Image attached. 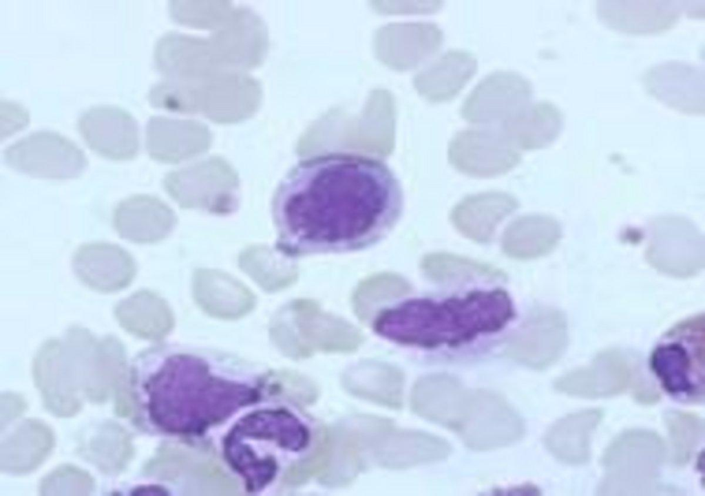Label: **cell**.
<instances>
[{"label":"cell","instance_id":"obj_37","mask_svg":"<svg viewBox=\"0 0 705 496\" xmlns=\"http://www.w3.org/2000/svg\"><path fill=\"white\" fill-rule=\"evenodd\" d=\"M154 294L140 291L119 301L114 308V315L120 325L135 336L145 338H154L151 327L154 321L153 305H150Z\"/></svg>","mask_w":705,"mask_h":496},{"label":"cell","instance_id":"obj_38","mask_svg":"<svg viewBox=\"0 0 705 496\" xmlns=\"http://www.w3.org/2000/svg\"><path fill=\"white\" fill-rule=\"evenodd\" d=\"M171 14L180 23L201 28L222 25L231 12L228 2L197 3L171 2Z\"/></svg>","mask_w":705,"mask_h":496},{"label":"cell","instance_id":"obj_14","mask_svg":"<svg viewBox=\"0 0 705 496\" xmlns=\"http://www.w3.org/2000/svg\"><path fill=\"white\" fill-rule=\"evenodd\" d=\"M443 439L423 432L393 429L382 420L367 435L365 458L379 466L402 469L442 460L450 453ZM368 457V458H369Z\"/></svg>","mask_w":705,"mask_h":496},{"label":"cell","instance_id":"obj_28","mask_svg":"<svg viewBox=\"0 0 705 496\" xmlns=\"http://www.w3.org/2000/svg\"><path fill=\"white\" fill-rule=\"evenodd\" d=\"M476 69L477 61L472 53L450 50L419 75L417 86L431 102L448 101L458 95Z\"/></svg>","mask_w":705,"mask_h":496},{"label":"cell","instance_id":"obj_6","mask_svg":"<svg viewBox=\"0 0 705 496\" xmlns=\"http://www.w3.org/2000/svg\"><path fill=\"white\" fill-rule=\"evenodd\" d=\"M664 457V444L655 433L643 430L622 433L605 452L603 457L605 474L600 486V494H649L654 489Z\"/></svg>","mask_w":705,"mask_h":496},{"label":"cell","instance_id":"obj_12","mask_svg":"<svg viewBox=\"0 0 705 496\" xmlns=\"http://www.w3.org/2000/svg\"><path fill=\"white\" fill-rule=\"evenodd\" d=\"M456 431L469 447L490 450L520 439L525 426L502 397L480 390L471 392L467 409Z\"/></svg>","mask_w":705,"mask_h":496},{"label":"cell","instance_id":"obj_20","mask_svg":"<svg viewBox=\"0 0 705 496\" xmlns=\"http://www.w3.org/2000/svg\"><path fill=\"white\" fill-rule=\"evenodd\" d=\"M293 314L300 343L306 354L313 349L351 352L361 342V336L355 327L324 312L313 301H296L293 306Z\"/></svg>","mask_w":705,"mask_h":496},{"label":"cell","instance_id":"obj_9","mask_svg":"<svg viewBox=\"0 0 705 496\" xmlns=\"http://www.w3.org/2000/svg\"><path fill=\"white\" fill-rule=\"evenodd\" d=\"M193 113L215 122L232 123L251 116L261 99L260 83L241 72L223 70L191 87Z\"/></svg>","mask_w":705,"mask_h":496},{"label":"cell","instance_id":"obj_31","mask_svg":"<svg viewBox=\"0 0 705 496\" xmlns=\"http://www.w3.org/2000/svg\"><path fill=\"white\" fill-rule=\"evenodd\" d=\"M344 387L352 394L388 407H400L403 378L396 368L379 362L359 363L344 374Z\"/></svg>","mask_w":705,"mask_h":496},{"label":"cell","instance_id":"obj_25","mask_svg":"<svg viewBox=\"0 0 705 496\" xmlns=\"http://www.w3.org/2000/svg\"><path fill=\"white\" fill-rule=\"evenodd\" d=\"M176 217L159 199L136 195L122 200L113 213L114 226L120 237L134 243H152L172 229Z\"/></svg>","mask_w":705,"mask_h":496},{"label":"cell","instance_id":"obj_17","mask_svg":"<svg viewBox=\"0 0 705 496\" xmlns=\"http://www.w3.org/2000/svg\"><path fill=\"white\" fill-rule=\"evenodd\" d=\"M565 344L564 321L550 308L532 312L509 341L506 352L516 361L536 369L548 366Z\"/></svg>","mask_w":705,"mask_h":496},{"label":"cell","instance_id":"obj_1","mask_svg":"<svg viewBox=\"0 0 705 496\" xmlns=\"http://www.w3.org/2000/svg\"><path fill=\"white\" fill-rule=\"evenodd\" d=\"M401 184L381 160L330 153L300 160L273 200L277 249L285 256L370 245L401 217Z\"/></svg>","mask_w":705,"mask_h":496},{"label":"cell","instance_id":"obj_24","mask_svg":"<svg viewBox=\"0 0 705 496\" xmlns=\"http://www.w3.org/2000/svg\"><path fill=\"white\" fill-rule=\"evenodd\" d=\"M519 206L511 194L492 191L470 195L451 210L450 219L465 237L478 243L492 239L498 224Z\"/></svg>","mask_w":705,"mask_h":496},{"label":"cell","instance_id":"obj_13","mask_svg":"<svg viewBox=\"0 0 705 496\" xmlns=\"http://www.w3.org/2000/svg\"><path fill=\"white\" fill-rule=\"evenodd\" d=\"M648 261L655 268L675 273H689L703 266V236L687 218L660 215L650 223Z\"/></svg>","mask_w":705,"mask_h":496},{"label":"cell","instance_id":"obj_30","mask_svg":"<svg viewBox=\"0 0 705 496\" xmlns=\"http://www.w3.org/2000/svg\"><path fill=\"white\" fill-rule=\"evenodd\" d=\"M562 115L552 103L530 104L524 110L498 127L519 150H534L551 144L559 136Z\"/></svg>","mask_w":705,"mask_h":496},{"label":"cell","instance_id":"obj_3","mask_svg":"<svg viewBox=\"0 0 705 496\" xmlns=\"http://www.w3.org/2000/svg\"><path fill=\"white\" fill-rule=\"evenodd\" d=\"M508 294L474 291L443 301H408L383 312L375 327L397 343L423 347L456 345L503 328L513 317Z\"/></svg>","mask_w":705,"mask_h":496},{"label":"cell","instance_id":"obj_7","mask_svg":"<svg viewBox=\"0 0 705 496\" xmlns=\"http://www.w3.org/2000/svg\"><path fill=\"white\" fill-rule=\"evenodd\" d=\"M164 186L184 208L224 215L238 206V177L228 162L219 157L169 173L164 180Z\"/></svg>","mask_w":705,"mask_h":496},{"label":"cell","instance_id":"obj_23","mask_svg":"<svg viewBox=\"0 0 705 496\" xmlns=\"http://www.w3.org/2000/svg\"><path fill=\"white\" fill-rule=\"evenodd\" d=\"M207 127L197 121L151 117L146 128V148L150 157L163 162H178L205 151L211 143Z\"/></svg>","mask_w":705,"mask_h":496},{"label":"cell","instance_id":"obj_26","mask_svg":"<svg viewBox=\"0 0 705 496\" xmlns=\"http://www.w3.org/2000/svg\"><path fill=\"white\" fill-rule=\"evenodd\" d=\"M671 1H600L597 11L607 25L630 34L666 30L680 17L682 6Z\"/></svg>","mask_w":705,"mask_h":496},{"label":"cell","instance_id":"obj_29","mask_svg":"<svg viewBox=\"0 0 705 496\" xmlns=\"http://www.w3.org/2000/svg\"><path fill=\"white\" fill-rule=\"evenodd\" d=\"M560 237V225L553 217L525 215L516 218L506 228L502 237V249L514 259H534L551 252Z\"/></svg>","mask_w":705,"mask_h":496},{"label":"cell","instance_id":"obj_35","mask_svg":"<svg viewBox=\"0 0 705 496\" xmlns=\"http://www.w3.org/2000/svg\"><path fill=\"white\" fill-rule=\"evenodd\" d=\"M410 286L401 277L383 273L363 281L353 296V306L357 316L362 321L368 319L376 308L390 299L409 292Z\"/></svg>","mask_w":705,"mask_h":496},{"label":"cell","instance_id":"obj_34","mask_svg":"<svg viewBox=\"0 0 705 496\" xmlns=\"http://www.w3.org/2000/svg\"><path fill=\"white\" fill-rule=\"evenodd\" d=\"M425 275L439 282L502 279L503 272L492 265L448 252L426 255L421 263Z\"/></svg>","mask_w":705,"mask_h":496},{"label":"cell","instance_id":"obj_2","mask_svg":"<svg viewBox=\"0 0 705 496\" xmlns=\"http://www.w3.org/2000/svg\"><path fill=\"white\" fill-rule=\"evenodd\" d=\"M136 411L167 432L200 431L255 398L247 364L218 354L156 346L131 367Z\"/></svg>","mask_w":705,"mask_h":496},{"label":"cell","instance_id":"obj_27","mask_svg":"<svg viewBox=\"0 0 705 496\" xmlns=\"http://www.w3.org/2000/svg\"><path fill=\"white\" fill-rule=\"evenodd\" d=\"M629 380V370L624 359L619 353L610 351L599 355L589 367L560 378L556 387L569 395L600 398L622 392Z\"/></svg>","mask_w":705,"mask_h":496},{"label":"cell","instance_id":"obj_5","mask_svg":"<svg viewBox=\"0 0 705 496\" xmlns=\"http://www.w3.org/2000/svg\"><path fill=\"white\" fill-rule=\"evenodd\" d=\"M704 315L677 324L654 349L651 368L664 389L691 401L704 397Z\"/></svg>","mask_w":705,"mask_h":496},{"label":"cell","instance_id":"obj_8","mask_svg":"<svg viewBox=\"0 0 705 496\" xmlns=\"http://www.w3.org/2000/svg\"><path fill=\"white\" fill-rule=\"evenodd\" d=\"M5 163L34 177L65 180L80 176L87 166L83 151L72 140L50 131L32 133L3 152Z\"/></svg>","mask_w":705,"mask_h":496},{"label":"cell","instance_id":"obj_36","mask_svg":"<svg viewBox=\"0 0 705 496\" xmlns=\"http://www.w3.org/2000/svg\"><path fill=\"white\" fill-rule=\"evenodd\" d=\"M666 421L674 461L682 464L689 460L703 435V421L695 415L679 411L668 413Z\"/></svg>","mask_w":705,"mask_h":496},{"label":"cell","instance_id":"obj_11","mask_svg":"<svg viewBox=\"0 0 705 496\" xmlns=\"http://www.w3.org/2000/svg\"><path fill=\"white\" fill-rule=\"evenodd\" d=\"M532 87L520 74L499 70L484 77L465 98L461 116L470 123L498 127L530 103Z\"/></svg>","mask_w":705,"mask_h":496},{"label":"cell","instance_id":"obj_22","mask_svg":"<svg viewBox=\"0 0 705 496\" xmlns=\"http://www.w3.org/2000/svg\"><path fill=\"white\" fill-rule=\"evenodd\" d=\"M470 393L451 376L431 374L414 385L411 405L419 416L456 431L467 411Z\"/></svg>","mask_w":705,"mask_h":496},{"label":"cell","instance_id":"obj_19","mask_svg":"<svg viewBox=\"0 0 705 496\" xmlns=\"http://www.w3.org/2000/svg\"><path fill=\"white\" fill-rule=\"evenodd\" d=\"M157 68L170 80L196 82L223 69L216 62L208 40L169 33L157 43Z\"/></svg>","mask_w":705,"mask_h":496},{"label":"cell","instance_id":"obj_10","mask_svg":"<svg viewBox=\"0 0 705 496\" xmlns=\"http://www.w3.org/2000/svg\"><path fill=\"white\" fill-rule=\"evenodd\" d=\"M448 158L456 170L478 178L504 175L521 160L519 150L500 130L492 127L457 132L450 141Z\"/></svg>","mask_w":705,"mask_h":496},{"label":"cell","instance_id":"obj_16","mask_svg":"<svg viewBox=\"0 0 705 496\" xmlns=\"http://www.w3.org/2000/svg\"><path fill=\"white\" fill-rule=\"evenodd\" d=\"M78 129L87 145L102 157L125 161L134 158L138 153L136 121L122 108L93 107L80 116Z\"/></svg>","mask_w":705,"mask_h":496},{"label":"cell","instance_id":"obj_40","mask_svg":"<svg viewBox=\"0 0 705 496\" xmlns=\"http://www.w3.org/2000/svg\"><path fill=\"white\" fill-rule=\"evenodd\" d=\"M92 485V480L86 473L76 468L65 466L57 469L43 480L41 491L45 495L56 494L60 490L86 494Z\"/></svg>","mask_w":705,"mask_h":496},{"label":"cell","instance_id":"obj_21","mask_svg":"<svg viewBox=\"0 0 705 496\" xmlns=\"http://www.w3.org/2000/svg\"><path fill=\"white\" fill-rule=\"evenodd\" d=\"M651 95L679 111L704 113V74L698 67L671 62L652 67L644 76Z\"/></svg>","mask_w":705,"mask_h":496},{"label":"cell","instance_id":"obj_32","mask_svg":"<svg viewBox=\"0 0 705 496\" xmlns=\"http://www.w3.org/2000/svg\"><path fill=\"white\" fill-rule=\"evenodd\" d=\"M601 416L600 410L591 409L564 417L547 433L546 446L556 457L565 463L579 464L587 462L590 436Z\"/></svg>","mask_w":705,"mask_h":496},{"label":"cell","instance_id":"obj_15","mask_svg":"<svg viewBox=\"0 0 705 496\" xmlns=\"http://www.w3.org/2000/svg\"><path fill=\"white\" fill-rule=\"evenodd\" d=\"M213 55L224 69H249L262 61L266 32L262 20L246 8L232 11L209 39Z\"/></svg>","mask_w":705,"mask_h":496},{"label":"cell","instance_id":"obj_33","mask_svg":"<svg viewBox=\"0 0 705 496\" xmlns=\"http://www.w3.org/2000/svg\"><path fill=\"white\" fill-rule=\"evenodd\" d=\"M52 444V435L45 426L27 420L6 439L1 468L17 473L32 469L45 457Z\"/></svg>","mask_w":705,"mask_h":496},{"label":"cell","instance_id":"obj_39","mask_svg":"<svg viewBox=\"0 0 705 496\" xmlns=\"http://www.w3.org/2000/svg\"><path fill=\"white\" fill-rule=\"evenodd\" d=\"M331 448L332 434L323 430L314 450L308 457L293 464L288 470L284 482L290 485H298L306 482L325 466H327Z\"/></svg>","mask_w":705,"mask_h":496},{"label":"cell","instance_id":"obj_4","mask_svg":"<svg viewBox=\"0 0 705 496\" xmlns=\"http://www.w3.org/2000/svg\"><path fill=\"white\" fill-rule=\"evenodd\" d=\"M41 367L62 393L75 396L79 389L93 401L104 400L126 379L125 352L114 336L101 338L72 325L61 339L46 341L38 351Z\"/></svg>","mask_w":705,"mask_h":496},{"label":"cell","instance_id":"obj_18","mask_svg":"<svg viewBox=\"0 0 705 496\" xmlns=\"http://www.w3.org/2000/svg\"><path fill=\"white\" fill-rule=\"evenodd\" d=\"M76 275L93 290L110 292L127 287L136 271L131 255L120 246L104 242L82 245L75 252Z\"/></svg>","mask_w":705,"mask_h":496}]
</instances>
